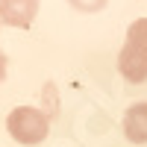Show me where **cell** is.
I'll return each instance as SVG.
<instances>
[{
	"instance_id": "cell-5",
	"label": "cell",
	"mask_w": 147,
	"mask_h": 147,
	"mask_svg": "<svg viewBox=\"0 0 147 147\" xmlns=\"http://www.w3.org/2000/svg\"><path fill=\"white\" fill-rule=\"evenodd\" d=\"M68 3L77 9V12H100L109 0H68Z\"/></svg>"
},
{
	"instance_id": "cell-1",
	"label": "cell",
	"mask_w": 147,
	"mask_h": 147,
	"mask_svg": "<svg viewBox=\"0 0 147 147\" xmlns=\"http://www.w3.org/2000/svg\"><path fill=\"white\" fill-rule=\"evenodd\" d=\"M118 71L127 82H147V18L129 24L124 47L118 53Z\"/></svg>"
},
{
	"instance_id": "cell-4",
	"label": "cell",
	"mask_w": 147,
	"mask_h": 147,
	"mask_svg": "<svg viewBox=\"0 0 147 147\" xmlns=\"http://www.w3.org/2000/svg\"><path fill=\"white\" fill-rule=\"evenodd\" d=\"M124 136L132 144H147V103H132L124 112Z\"/></svg>"
},
{
	"instance_id": "cell-2",
	"label": "cell",
	"mask_w": 147,
	"mask_h": 147,
	"mask_svg": "<svg viewBox=\"0 0 147 147\" xmlns=\"http://www.w3.org/2000/svg\"><path fill=\"white\" fill-rule=\"evenodd\" d=\"M6 127H9V136L18 144H38L47 138L50 118H47V112H41L35 106H18L9 112Z\"/></svg>"
},
{
	"instance_id": "cell-3",
	"label": "cell",
	"mask_w": 147,
	"mask_h": 147,
	"mask_svg": "<svg viewBox=\"0 0 147 147\" xmlns=\"http://www.w3.org/2000/svg\"><path fill=\"white\" fill-rule=\"evenodd\" d=\"M38 15V0H0V24L27 30Z\"/></svg>"
},
{
	"instance_id": "cell-6",
	"label": "cell",
	"mask_w": 147,
	"mask_h": 147,
	"mask_svg": "<svg viewBox=\"0 0 147 147\" xmlns=\"http://www.w3.org/2000/svg\"><path fill=\"white\" fill-rule=\"evenodd\" d=\"M3 77H6V53L0 50V80H3Z\"/></svg>"
}]
</instances>
